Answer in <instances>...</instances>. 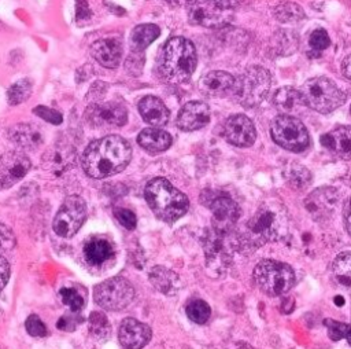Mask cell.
Returning <instances> with one entry per match:
<instances>
[{"label":"cell","mask_w":351,"mask_h":349,"mask_svg":"<svg viewBox=\"0 0 351 349\" xmlns=\"http://www.w3.org/2000/svg\"><path fill=\"white\" fill-rule=\"evenodd\" d=\"M322 146L335 155L350 159L351 158V126H339L321 137Z\"/></svg>","instance_id":"obj_20"},{"label":"cell","mask_w":351,"mask_h":349,"mask_svg":"<svg viewBox=\"0 0 351 349\" xmlns=\"http://www.w3.org/2000/svg\"><path fill=\"white\" fill-rule=\"evenodd\" d=\"M144 195L154 214L166 223L177 221L189 206L186 195L162 177L152 179L147 184Z\"/></svg>","instance_id":"obj_4"},{"label":"cell","mask_w":351,"mask_h":349,"mask_svg":"<svg viewBox=\"0 0 351 349\" xmlns=\"http://www.w3.org/2000/svg\"><path fill=\"white\" fill-rule=\"evenodd\" d=\"M84 117L85 121L93 128H118L126 122L128 110L122 102L110 100L90 104L86 109Z\"/></svg>","instance_id":"obj_11"},{"label":"cell","mask_w":351,"mask_h":349,"mask_svg":"<svg viewBox=\"0 0 351 349\" xmlns=\"http://www.w3.org/2000/svg\"><path fill=\"white\" fill-rule=\"evenodd\" d=\"M8 279H10V265L7 260L3 256H0V290L4 289Z\"/></svg>","instance_id":"obj_44"},{"label":"cell","mask_w":351,"mask_h":349,"mask_svg":"<svg viewBox=\"0 0 351 349\" xmlns=\"http://www.w3.org/2000/svg\"><path fill=\"white\" fill-rule=\"evenodd\" d=\"M308 44L314 51L319 52L330 45V38L324 29H315L308 37Z\"/></svg>","instance_id":"obj_37"},{"label":"cell","mask_w":351,"mask_h":349,"mask_svg":"<svg viewBox=\"0 0 351 349\" xmlns=\"http://www.w3.org/2000/svg\"><path fill=\"white\" fill-rule=\"evenodd\" d=\"M90 55L104 67H115L122 58V45L118 40L103 38L97 40L90 47Z\"/></svg>","instance_id":"obj_21"},{"label":"cell","mask_w":351,"mask_h":349,"mask_svg":"<svg viewBox=\"0 0 351 349\" xmlns=\"http://www.w3.org/2000/svg\"><path fill=\"white\" fill-rule=\"evenodd\" d=\"M210 209L213 212V228L218 234L228 235L237 218L240 216V209L237 203L228 195H217L210 202Z\"/></svg>","instance_id":"obj_13"},{"label":"cell","mask_w":351,"mask_h":349,"mask_svg":"<svg viewBox=\"0 0 351 349\" xmlns=\"http://www.w3.org/2000/svg\"><path fill=\"white\" fill-rule=\"evenodd\" d=\"M210 315H211V309L208 304L203 300H193L186 305V316L197 324L206 323Z\"/></svg>","instance_id":"obj_33"},{"label":"cell","mask_w":351,"mask_h":349,"mask_svg":"<svg viewBox=\"0 0 351 349\" xmlns=\"http://www.w3.org/2000/svg\"><path fill=\"white\" fill-rule=\"evenodd\" d=\"M134 297L130 282L122 276L110 278L93 289V298L106 311H121L128 306Z\"/></svg>","instance_id":"obj_9"},{"label":"cell","mask_w":351,"mask_h":349,"mask_svg":"<svg viewBox=\"0 0 351 349\" xmlns=\"http://www.w3.org/2000/svg\"><path fill=\"white\" fill-rule=\"evenodd\" d=\"M236 349H252V348L248 346V345H245V344H239Z\"/></svg>","instance_id":"obj_49"},{"label":"cell","mask_w":351,"mask_h":349,"mask_svg":"<svg viewBox=\"0 0 351 349\" xmlns=\"http://www.w3.org/2000/svg\"><path fill=\"white\" fill-rule=\"evenodd\" d=\"M300 93L304 106L313 109L314 111L328 114L346 102V95L341 89L328 77L318 76L307 80L302 88Z\"/></svg>","instance_id":"obj_5"},{"label":"cell","mask_w":351,"mask_h":349,"mask_svg":"<svg viewBox=\"0 0 351 349\" xmlns=\"http://www.w3.org/2000/svg\"><path fill=\"white\" fill-rule=\"evenodd\" d=\"M254 280L267 295H282L288 293L295 283L293 269L281 261L262 260L254 269Z\"/></svg>","instance_id":"obj_7"},{"label":"cell","mask_w":351,"mask_h":349,"mask_svg":"<svg viewBox=\"0 0 351 349\" xmlns=\"http://www.w3.org/2000/svg\"><path fill=\"white\" fill-rule=\"evenodd\" d=\"M341 70H343L344 76L351 80V54L344 58V60L341 63Z\"/></svg>","instance_id":"obj_47"},{"label":"cell","mask_w":351,"mask_h":349,"mask_svg":"<svg viewBox=\"0 0 351 349\" xmlns=\"http://www.w3.org/2000/svg\"><path fill=\"white\" fill-rule=\"evenodd\" d=\"M10 140L22 150H36L44 142L43 129L34 124H18L8 132Z\"/></svg>","instance_id":"obj_19"},{"label":"cell","mask_w":351,"mask_h":349,"mask_svg":"<svg viewBox=\"0 0 351 349\" xmlns=\"http://www.w3.org/2000/svg\"><path fill=\"white\" fill-rule=\"evenodd\" d=\"M149 280L156 290L163 294H173L178 287V278L176 272L165 267H154L149 272Z\"/></svg>","instance_id":"obj_28"},{"label":"cell","mask_w":351,"mask_h":349,"mask_svg":"<svg viewBox=\"0 0 351 349\" xmlns=\"http://www.w3.org/2000/svg\"><path fill=\"white\" fill-rule=\"evenodd\" d=\"M344 224H346L347 232L351 235V199L347 202L344 207Z\"/></svg>","instance_id":"obj_45"},{"label":"cell","mask_w":351,"mask_h":349,"mask_svg":"<svg viewBox=\"0 0 351 349\" xmlns=\"http://www.w3.org/2000/svg\"><path fill=\"white\" fill-rule=\"evenodd\" d=\"M82 322V319L80 316H62L58 323H56V327L59 330H63V331H74L75 327Z\"/></svg>","instance_id":"obj_42"},{"label":"cell","mask_w":351,"mask_h":349,"mask_svg":"<svg viewBox=\"0 0 351 349\" xmlns=\"http://www.w3.org/2000/svg\"><path fill=\"white\" fill-rule=\"evenodd\" d=\"M160 34L159 26L154 23H144L138 25L133 29L130 34V47L133 52L140 54L144 51L154 40H156Z\"/></svg>","instance_id":"obj_27"},{"label":"cell","mask_w":351,"mask_h":349,"mask_svg":"<svg viewBox=\"0 0 351 349\" xmlns=\"http://www.w3.org/2000/svg\"><path fill=\"white\" fill-rule=\"evenodd\" d=\"M273 104L284 114L292 115L304 106L300 89L293 87H282L273 95Z\"/></svg>","instance_id":"obj_26"},{"label":"cell","mask_w":351,"mask_h":349,"mask_svg":"<svg viewBox=\"0 0 351 349\" xmlns=\"http://www.w3.org/2000/svg\"><path fill=\"white\" fill-rule=\"evenodd\" d=\"M32 91H33V87H32L30 80H27V78L18 80L16 82L11 84L10 88L7 89V102L11 106L21 104L30 98Z\"/></svg>","instance_id":"obj_31"},{"label":"cell","mask_w":351,"mask_h":349,"mask_svg":"<svg viewBox=\"0 0 351 349\" xmlns=\"http://www.w3.org/2000/svg\"><path fill=\"white\" fill-rule=\"evenodd\" d=\"M287 179H288V183H289L291 187L300 190L311 180V174L304 166H298L296 165V166L289 169V172L287 174Z\"/></svg>","instance_id":"obj_35"},{"label":"cell","mask_w":351,"mask_h":349,"mask_svg":"<svg viewBox=\"0 0 351 349\" xmlns=\"http://www.w3.org/2000/svg\"><path fill=\"white\" fill-rule=\"evenodd\" d=\"M130 157V144L118 135H108L90 143L85 148L81 162L88 176L103 179L122 172Z\"/></svg>","instance_id":"obj_1"},{"label":"cell","mask_w":351,"mask_h":349,"mask_svg":"<svg viewBox=\"0 0 351 349\" xmlns=\"http://www.w3.org/2000/svg\"><path fill=\"white\" fill-rule=\"evenodd\" d=\"M138 111L143 120L152 126H162L167 124L170 113L165 103L156 96H145L138 102Z\"/></svg>","instance_id":"obj_23"},{"label":"cell","mask_w":351,"mask_h":349,"mask_svg":"<svg viewBox=\"0 0 351 349\" xmlns=\"http://www.w3.org/2000/svg\"><path fill=\"white\" fill-rule=\"evenodd\" d=\"M288 231V214L284 205L277 201H267L258 207L247 223L244 242L259 247L266 242L282 239Z\"/></svg>","instance_id":"obj_2"},{"label":"cell","mask_w":351,"mask_h":349,"mask_svg":"<svg viewBox=\"0 0 351 349\" xmlns=\"http://www.w3.org/2000/svg\"><path fill=\"white\" fill-rule=\"evenodd\" d=\"M166 1L173 7H188V8H191L192 5L199 3L200 0H166Z\"/></svg>","instance_id":"obj_46"},{"label":"cell","mask_w":351,"mask_h":349,"mask_svg":"<svg viewBox=\"0 0 351 349\" xmlns=\"http://www.w3.org/2000/svg\"><path fill=\"white\" fill-rule=\"evenodd\" d=\"M86 217L85 201L78 195L69 196L53 218V231L63 238H70L78 232Z\"/></svg>","instance_id":"obj_10"},{"label":"cell","mask_w":351,"mask_h":349,"mask_svg":"<svg viewBox=\"0 0 351 349\" xmlns=\"http://www.w3.org/2000/svg\"><path fill=\"white\" fill-rule=\"evenodd\" d=\"M188 18L193 25L219 27L230 22L233 18V11L217 0H200L189 8Z\"/></svg>","instance_id":"obj_12"},{"label":"cell","mask_w":351,"mask_h":349,"mask_svg":"<svg viewBox=\"0 0 351 349\" xmlns=\"http://www.w3.org/2000/svg\"><path fill=\"white\" fill-rule=\"evenodd\" d=\"M324 324L328 328V337L332 341H339L346 338L348 341V344L351 345V324L347 323H340L332 319H326L324 322Z\"/></svg>","instance_id":"obj_34"},{"label":"cell","mask_w":351,"mask_h":349,"mask_svg":"<svg viewBox=\"0 0 351 349\" xmlns=\"http://www.w3.org/2000/svg\"><path fill=\"white\" fill-rule=\"evenodd\" d=\"M335 304H336V305H339V306H340V305H343V304H344V298H343V297H339V295H337V297H335Z\"/></svg>","instance_id":"obj_48"},{"label":"cell","mask_w":351,"mask_h":349,"mask_svg":"<svg viewBox=\"0 0 351 349\" xmlns=\"http://www.w3.org/2000/svg\"><path fill=\"white\" fill-rule=\"evenodd\" d=\"M25 327L32 337H45L48 334L45 324L37 315H30L25 322Z\"/></svg>","instance_id":"obj_38"},{"label":"cell","mask_w":351,"mask_h":349,"mask_svg":"<svg viewBox=\"0 0 351 349\" xmlns=\"http://www.w3.org/2000/svg\"><path fill=\"white\" fill-rule=\"evenodd\" d=\"M118 337L125 349H141L151 339V328L133 317H126L119 326Z\"/></svg>","instance_id":"obj_16"},{"label":"cell","mask_w":351,"mask_h":349,"mask_svg":"<svg viewBox=\"0 0 351 349\" xmlns=\"http://www.w3.org/2000/svg\"><path fill=\"white\" fill-rule=\"evenodd\" d=\"M234 81L236 78L232 74L226 71L215 70L204 74L199 81V87L204 95L222 98L226 95H232L234 88Z\"/></svg>","instance_id":"obj_18"},{"label":"cell","mask_w":351,"mask_h":349,"mask_svg":"<svg viewBox=\"0 0 351 349\" xmlns=\"http://www.w3.org/2000/svg\"><path fill=\"white\" fill-rule=\"evenodd\" d=\"M30 166V159L23 153L10 151L0 155V190L22 180Z\"/></svg>","instance_id":"obj_14"},{"label":"cell","mask_w":351,"mask_h":349,"mask_svg":"<svg viewBox=\"0 0 351 349\" xmlns=\"http://www.w3.org/2000/svg\"><path fill=\"white\" fill-rule=\"evenodd\" d=\"M270 135L276 144L293 153L306 150L310 143L306 126L296 117L288 114H281L273 120Z\"/></svg>","instance_id":"obj_8"},{"label":"cell","mask_w":351,"mask_h":349,"mask_svg":"<svg viewBox=\"0 0 351 349\" xmlns=\"http://www.w3.org/2000/svg\"><path fill=\"white\" fill-rule=\"evenodd\" d=\"M92 16V11L90 7L88 5L86 0H77V5H75V18L78 22L82 21H88Z\"/></svg>","instance_id":"obj_43"},{"label":"cell","mask_w":351,"mask_h":349,"mask_svg":"<svg viewBox=\"0 0 351 349\" xmlns=\"http://www.w3.org/2000/svg\"><path fill=\"white\" fill-rule=\"evenodd\" d=\"M16 239L10 227L0 223V250H10L15 246Z\"/></svg>","instance_id":"obj_41"},{"label":"cell","mask_w":351,"mask_h":349,"mask_svg":"<svg viewBox=\"0 0 351 349\" xmlns=\"http://www.w3.org/2000/svg\"><path fill=\"white\" fill-rule=\"evenodd\" d=\"M197 56L193 44L184 37L166 41L159 55V71L170 82L188 80L196 69Z\"/></svg>","instance_id":"obj_3"},{"label":"cell","mask_w":351,"mask_h":349,"mask_svg":"<svg viewBox=\"0 0 351 349\" xmlns=\"http://www.w3.org/2000/svg\"><path fill=\"white\" fill-rule=\"evenodd\" d=\"M332 272L339 284L351 289V251H343L335 258Z\"/></svg>","instance_id":"obj_29"},{"label":"cell","mask_w":351,"mask_h":349,"mask_svg":"<svg viewBox=\"0 0 351 349\" xmlns=\"http://www.w3.org/2000/svg\"><path fill=\"white\" fill-rule=\"evenodd\" d=\"M33 111H34L36 115H38L44 121H47L49 124H53V125H59L63 121V117L59 111H56L55 109L47 107V106H37V107H34Z\"/></svg>","instance_id":"obj_39"},{"label":"cell","mask_w":351,"mask_h":349,"mask_svg":"<svg viewBox=\"0 0 351 349\" xmlns=\"http://www.w3.org/2000/svg\"><path fill=\"white\" fill-rule=\"evenodd\" d=\"M138 144L148 153L158 154L171 146V136L159 128H145L137 137Z\"/></svg>","instance_id":"obj_24"},{"label":"cell","mask_w":351,"mask_h":349,"mask_svg":"<svg viewBox=\"0 0 351 349\" xmlns=\"http://www.w3.org/2000/svg\"><path fill=\"white\" fill-rule=\"evenodd\" d=\"M210 121V109L204 102H188L182 106L177 117V126L185 132L206 126Z\"/></svg>","instance_id":"obj_17"},{"label":"cell","mask_w":351,"mask_h":349,"mask_svg":"<svg viewBox=\"0 0 351 349\" xmlns=\"http://www.w3.org/2000/svg\"><path fill=\"white\" fill-rule=\"evenodd\" d=\"M270 84V73L262 66H252L236 78L232 95L243 107H256L267 96Z\"/></svg>","instance_id":"obj_6"},{"label":"cell","mask_w":351,"mask_h":349,"mask_svg":"<svg viewBox=\"0 0 351 349\" xmlns=\"http://www.w3.org/2000/svg\"><path fill=\"white\" fill-rule=\"evenodd\" d=\"M84 257L90 265L100 267L114 257V247L103 238H92L84 246Z\"/></svg>","instance_id":"obj_25"},{"label":"cell","mask_w":351,"mask_h":349,"mask_svg":"<svg viewBox=\"0 0 351 349\" xmlns=\"http://www.w3.org/2000/svg\"><path fill=\"white\" fill-rule=\"evenodd\" d=\"M89 333L97 339H107L111 334V326L103 312H92L88 319Z\"/></svg>","instance_id":"obj_32"},{"label":"cell","mask_w":351,"mask_h":349,"mask_svg":"<svg viewBox=\"0 0 351 349\" xmlns=\"http://www.w3.org/2000/svg\"><path fill=\"white\" fill-rule=\"evenodd\" d=\"M273 15L278 22H282V23L299 22L306 16L304 10L299 4L292 3V1L278 3L273 8Z\"/></svg>","instance_id":"obj_30"},{"label":"cell","mask_w":351,"mask_h":349,"mask_svg":"<svg viewBox=\"0 0 351 349\" xmlns=\"http://www.w3.org/2000/svg\"><path fill=\"white\" fill-rule=\"evenodd\" d=\"M74 158L75 153L70 146H55L44 154L43 166L59 176L73 166Z\"/></svg>","instance_id":"obj_22"},{"label":"cell","mask_w":351,"mask_h":349,"mask_svg":"<svg viewBox=\"0 0 351 349\" xmlns=\"http://www.w3.org/2000/svg\"><path fill=\"white\" fill-rule=\"evenodd\" d=\"M114 214H115L118 223L122 227H125L126 229H134L136 228L137 218H136V214L132 210L125 209V207H117L114 210Z\"/></svg>","instance_id":"obj_40"},{"label":"cell","mask_w":351,"mask_h":349,"mask_svg":"<svg viewBox=\"0 0 351 349\" xmlns=\"http://www.w3.org/2000/svg\"><path fill=\"white\" fill-rule=\"evenodd\" d=\"M59 295H60L63 304H66L71 309V312H78L84 308V301H82L81 295L74 289L63 287L59 290Z\"/></svg>","instance_id":"obj_36"},{"label":"cell","mask_w":351,"mask_h":349,"mask_svg":"<svg viewBox=\"0 0 351 349\" xmlns=\"http://www.w3.org/2000/svg\"><path fill=\"white\" fill-rule=\"evenodd\" d=\"M225 139L237 147H250L256 139V131L252 121L243 114H234L225 121Z\"/></svg>","instance_id":"obj_15"}]
</instances>
